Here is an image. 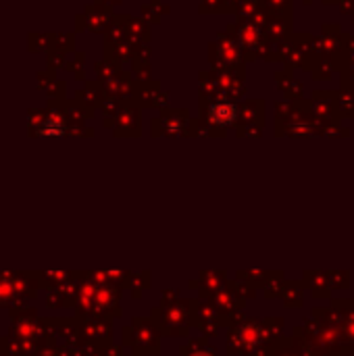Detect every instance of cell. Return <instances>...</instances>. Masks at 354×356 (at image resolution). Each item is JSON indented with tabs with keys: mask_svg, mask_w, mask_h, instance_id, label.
Segmentation results:
<instances>
[{
	"mask_svg": "<svg viewBox=\"0 0 354 356\" xmlns=\"http://www.w3.org/2000/svg\"><path fill=\"white\" fill-rule=\"evenodd\" d=\"M211 119H213V123H217V125H232L234 121H236V108L232 106V104H215L213 108H211Z\"/></svg>",
	"mask_w": 354,
	"mask_h": 356,
	"instance_id": "obj_1",
	"label": "cell"
},
{
	"mask_svg": "<svg viewBox=\"0 0 354 356\" xmlns=\"http://www.w3.org/2000/svg\"><path fill=\"white\" fill-rule=\"evenodd\" d=\"M200 356H202V355H200Z\"/></svg>",
	"mask_w": 354,
	"mask_h": 356,
	"instance_id": "obj_2",
	"label": "cell"
}]
</instances>
